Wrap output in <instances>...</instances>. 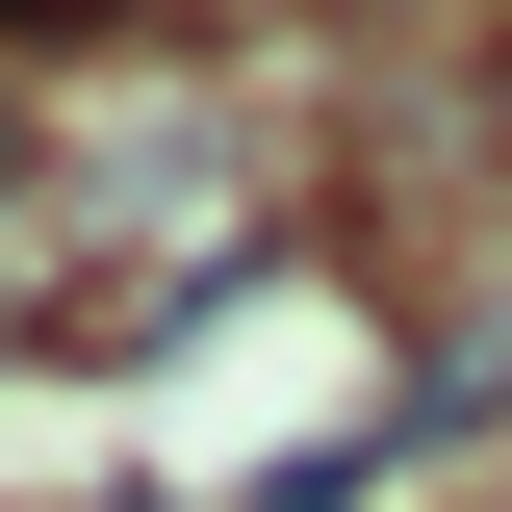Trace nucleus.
Returning <instances> with one entry per match:
<instances>
[{"label": "nucleus", "instance_id": "1", "mask_svg": "<svg viewBox=\"0 0 512 512\" xmlns=\"http://www.w3.org/2000/svg\"><path fill=\"white\" fill-rule=\"evenodd\" d=\"M0 180H26V103H0Z\"/></svg>", "mask_w": 512, "mask_h": 512}]
</instances>
